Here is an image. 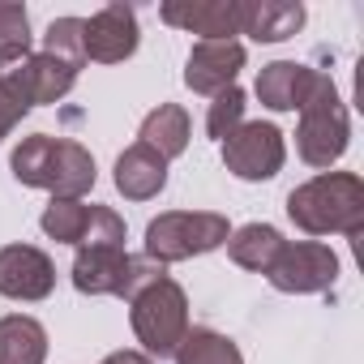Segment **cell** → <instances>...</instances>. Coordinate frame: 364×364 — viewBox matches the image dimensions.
<instances>
[{"label":"cell","instance_id":"obj_1","mask_svg":"<svg viewBox=\"0 0 364 364\" xmlns=\"http://www.w3.org/2000/svg\"><path fill=\"white\" fill-rule=\"evenodd\" d=\"M14 180L26 189H48L52 198H86L95 189V154L73 141V137H52V133H31L14 146L9 154Z\"/></svg>","mask_w":364,"mask_h":364},{"label":"cell","instance_id":"obj_2","mask_svg":"<svg viewBox=\"0 0 364 364\" xmlns=\"http://www.w3.org/2000/svg\"><path fill=\"white\" fill-rule=\"evenodd\" d=\"M287 219L309 236H360L364 180L355 171H321L287 193Z\"/></svg>","mask_w":364,"mask_h":364},{"label":"cell","instance_id":"obj_3","mask_svg":"<svg viewBox=\"0 0 364 364\" xmlns=\"http://www.w3.org/2000/svg\"><path fill=\"white\" fill-rule=\"evenodd\" d=\"M351 141V120H347V103L334 86L330 73L317 69L313 90L300 107V129H296V150L309 167H334L347 154Z\"/></svg>","mask_w":364,"mask_h":364},{"label":"cell","instance_id":"obj_4","mask_svg":"<svg viewBox=\"0 0 364 364\" xmlns=\"http://www.w3.org/2000/svg\"><path fill=\"white\" fill-rule=\"evenodd\" d=\"M129 321H133V334L137 343L146 347V355H176L180 338L189 334V296L171 274H159L150 279L133 300H129Z\"/></svg>","mask_w":364,"mask_h":364},{"label":"cell","instance_id":"obj_5","mask_svg":"<svg viewBox=\"0 0 364 364\" xmlns=\"http://www.w3.org/2000/svg\"><path fill=\"white\" fill-rule=\"evenodd\" d=\"M228 236H232V228L215 210H167L146 223V257L159 266L189 262V257L223 249Z\"/></svg>","mask_w":364,"mask_h":364},{"label":"cell","instance_id":"obj_6","mask_svg":"<svg viewBox=\"0 0 364 364\" xmlns=\"http://www.w3.org/2000/svg\"><path fill=\"white\" fill-rule=\"evenodd\" d=\"M159 274H167V266L150 262L146 253L133 257V253L112 249V245H90V249H77V257H73V287L82 296H120V300H133Z\"/></svg>","mask_w":364,"mask_h":364},{"label":"cell","instance_id":"obj_7","mask_svg":"<svg viewBox=\"0 0 364 364\" xmlns=\"http://www.w3.org/2000/svg\"><path fill=\"white\" fill-rule=\"evenodd\" d=\"M77 82V69L60 65L48 52H26L9 65H0V95L9 103H18L22 112L43 107V103H60Z\"/></svg>","mask_w":364,"mask_h":364},{"label":"cell","instance_id":"obj_8","mask_svg":"<svg viewBox=\"0 0 364 364\" xmlns=\"http://www.w3.org/2000/svg\"><path fill=\"white\" fill-rule=\"evenodd\" d=\"M39 228L60 245H77V249L112 245V249H124V219L112 206H86L77 198H52Z\"/></svg>","mask_w":364,"mask_h":364},{"label":"cell","instance_id":"obj_9","mask_svg":"<svg viewBox=\"0 0 364 364\" xmlns=\"http://www.w3.org/2000/svg\"><path fill=\"white\" fill-rule=\"evenodd\" d=\"M219 146H223L228 171L240 180H274L287 163V141H283L279 124H270V120H245Z\"/></svg>","mask_w":364,"mask_h":364},{"label":"cell","instance_id":"obj_10","mask_svg":"<svg viewBox=\"0 0 364 364\" xmlns=\"http://www.w3.org/2000/svg\"><path fill=\"white\" fill-rule=\"evenodd\" d=\"M270 287L274 291H287V296H313V291H330L334 279H338V257L330 245L321 240H287L283 253L274 257V266L266 270Z\"/></svg>","mask_w":364,"mask_h":364},{"label":"cell","instance_id":"obj_11","mask_svg":"<svg viewBox=\"0 0 364 364\" xmlns=\"http://www.w3.org/2000/svg\"><path fill=\"white\" fill-rule=\"evenodd\" d=\"M137 14L129 5H103L99 14L82 18V52L95 65H120L137 52Z\"/></svg>","mask_w":364,"mask_h":364},{"label":"cell","instance_id":"obj_12","mask_svg":"<svg viewBox=\"0 0 364 364\" xmlns=\"http://www.w3.org/2000/svg\"><path fill=\"white\" fill-rule=\"evenodd\" d=\"M56 287V266L35 245H5L0 249V296L35 304L48 300Z\"/></svg>","mask_w":364,"mask_h":364},{"label":"cell","instance_id":"obj_13","mask_svg":"<svg viewBox=\"0 0 364 364\" xmlns=\"http://www.w3.org/2000/svg\"><path fill=\"white\" fill-rule=\"evenodd\" d=\"M167 26L202 35V43L215 39H236L240 18H245V0H167L159 9Z\"/></svg>","mask_w":364,"mask_h":364},{"label":"cell","instance_id":"obj_14","mask_svg":"<svg viewBox=\"0 0 364 364\" xmlns=\"http://www.w3.org/2000/svg\"><path fill=\"white\" fill-rule=\"evenodd\" d=\"M245 69V43L236 39H215V43H193L189 60H185V86L193 95H219L228 86H236V73Z\"/></svg>","mask_w":364,"mask_h":364},{"label":"cell","instance_id":"obj_15","mask_svg":"<svg viewBox=\"0 0 364 364\" xmlns=\"http://www.w3.org/2000/svg\"><path fill=\"white\" fill-rule=\"evenodd\" d=\"M112 180H116V189H120L129 202H150V198H159V193L167 189V159H159L150 146L133 141V146L120 150Z\"/></svg>","mask_w":364,"mask_h":364},{"label":"cell","instance_id":"obj_16","mask_svg":"<svg viewBox=\"0 0 364 364\" xmlns=\"http://www.w3.org/2000/svg\"><path fill=\"white\" fill-rule=\"evenodd\" d=\"M313 77H317V69H309L300 60L262 65V73H257V99L270 112H300L304 99H309V90H313Z\"/></svg>","mask_w":364,"mask_h":364},{"label":"cell","instance_id":"obj_17","mask_svg":"<svg viewBox=\"0 0 364 364\" xmlns=\"http://www.w3.org/2000/svg\"><path fill=\"white\" fill-rule=\"evenodd\" d=\"M304 26V5L300 0H245L240 35L253 43H283Z\"/></svg>","mask_w":364,"mask_h":364},{"label":"cell","instance_id":"obj_18","mask_svg":"<svg viewBox=\"0 0 364 364\" xmlns=\"http://www.w3.org/2000/svg\"><path fill=\"white\" fill-rule=\"evenodd\" d=\"M189 137H193V124H189V112L180 107V103H159L146 120H141V133L137 141L150 146L159 159H180L189 150Z\"/></svg>","mask_w":364,"mask_h":364},{"label":"cell","instance_id":"obj_19","mask_svg":"<svg viewBox=\"0 0 364 364\" xmlns=\"http://www.w3.org/2000/svg\"><path fill=\"white\" fill-rule=\"evenodd\" d=\"M283 245H287L283 232L270 228V223H245V228H236V232L228 236L232 262L245 266V270H253V274H266V270L274 266V257L283 253Z\"/></svg>","mask_w":364,"mask_h":364},{"label":"cell","instance_id":"obj_20","mask_svg":"<svg viewBox=\"0 0 364 364\" xmlns=\"http://www.w3.org/2000/svg\"><path fill=\"white\" fill-rule=\"evenodd\" d=\"M48 360V330L26 317L9 313L0 317V364H43Z\"/></svg>","mask_w":364,"mask_h":364},{"label":"cell","instance_id":"obj_21","mask_svg":"<svg viewBox=\"0 0 364 364\" xmlns=\"http://www.w3.org/2000/svg\"><path fill=\"white\" fill-rule=\"evenodd\" d=\"M176 364H245V355L228 334L210 326H193L176 347Z\"/></svg>","mask_w":364,"mask_h":364},{"label":"cell","instance_id":"obj_22","mask_svg":"<svg viewBox=\"0 0 364 364\" xmlns=\"http://www.w3.org/2000/svg\"><path fill=\"white\" fill-rule=\"evenodd\" d=\"M31 52V14L26 5L0 0V65H9Z\"/></svg>","mask_w":364,"mask_h":364},{"label":"cell","instance_id":"obj_23","mask_svg":"<svg viewBox=\"0 0 364 364\" xmlns=\"http://www.w3.org/2000/svg\"><path fill=\"white\" fill-rule=\"evenodd\" d=\"M39 52L56 56L69 69H82L86 65V52H82V18H56L48 26V35H43V48Z\"/></svg>","mask_w":364,"mask_h":364},{"label":"cell","instance_id":"obj_24","mask_svg":"<svg viewBox=\"0 0 364 364\" xmlns=\"http://www.w3.org/2000/svg\"><path fill=\"white\" fill-rule=\"evenodd\" d=\"M240 124H245V90H240V86H228V90L215 95V103H210V112H206V133H210L215 141H223V137L236 133Z\"/></svg>","mask_w":364,"mask_h":364},{"label":"cell","instance_id":"obj_25","mask_svg":"<svg viewBox=\"0 0 364 364\" xmlns=\"http://www.w3.org/2000/svg\"><path fill=\"white\" fill-rule=\"evenodd\" d=\"M22 116H26V112H22L18 103H9L5 95H0V141H5V137H9V133L22 124Z\"/></svg>","mask_w":364,"mask_h":364},{"label":"cell","instance_id":"obj_26","mask_svg":"<svg viewBox=\"0 0 364 364\" xmlns=\"http://www.w3.org/2000/svg\"><path fill=\"white\" fill-rule=\"evenodd\" d=\"M103 364H150V355L146 351H112Z\"/></svg>","mask_w":364,"mask_h":364}]
</instances>
